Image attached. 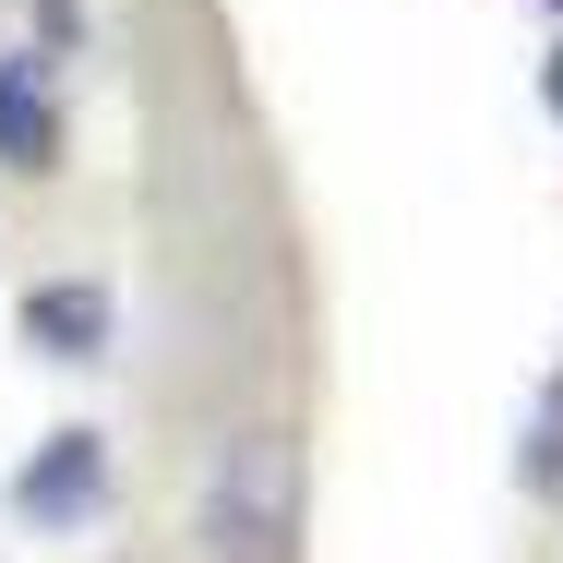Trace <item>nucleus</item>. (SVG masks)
<instances>
[{
	"instance_id": "nucleus-1",
	"label": "nucleus",
	"mask_w": 563,
	"mask_h": 563,
	"mask_svg": "<svg viewBox=\"0 0 563 563\" xmlns=\"http://www.w3.org/2000/svg\"><path fill=\"white\" fill-rule=\"evenodd\" d=\"M300 540V444L288 432H228L205 467V552L217 563H288Z\"/></svg>"
},
{
	"instance_id": "nucleus-4",
	"label": "nucleus",
	"mask_w": 563,
	"mask_h": 563,
	"mask_svg": "<svg viewBox=\"0 0 563 563\" xmlns=\"http://www.w3.org/2000/svg\"><path fill=\"white\" fill-rule=\"evenodd\" d=\"M60 156V97H48V48L0 60V168H48Z\"/></svg>"
},
{
	"instance_id": "nucleus-5",
	"label": "nucleus",
	"mask_w": 563,
	"mask_h": 563,
	"mask_svg": "<svg viewBox=\"0 0 563 563\" xmlns=\"http://www.w3.org/2000/svg\"><path fill=\"white\" fill-rule=\"evenodd\" d=\"M516 492L563 516V372L540 384V408H528V432H516Z\"/></svg>"
},
{
	"instance_id": "nucleus-3",
	"label": "nucleus",
	"mask_w": 563,
	"mask_h": 563,
	"mask_svg": "<svg viewBox=\"0 0 563 563\" xmlns=\"http://www.w3.org/2000/svg\"><path fill=\"white\" fill-rule=\"evenodd\" d=\"M109 336H120V300L97 276H36L24 288V347L36 360H73L85 372V360H109Z\"/></svg>"
},
{
	"instance_id": "nucleus-6",
	"label": "nucleus",
	"mask_w": 563,
	"mask_h": 563,
	"mask_svg": "<svg viewBox=\"0 0 563 563\" xmlns=\"http://www.w3.org/2000/svg\"><path fill=\"white\" fill-rule=\"evenodd\" d=\"M540 97H552V120H563V48H552V60H540Z\"/></svg>"
},
{
	"instance_id": "nucleus-2",
	"label": "nucleus",
	"mask_w": 563,
	"mask_h": 563,
	"mask_svg": "<svg viewBox=\"0 0 563 563\" xmlns=\"http://www.w3.org/2000/svg\"><path fill=\"white\" fill-rule=\"evenodd\" d=\"M97 492H109V444L97 432H48V444L12 467V516L24 528H85Z\"/></svg>"
}]
</instances>
